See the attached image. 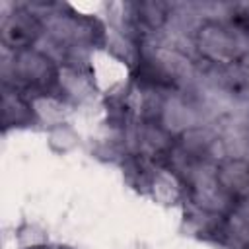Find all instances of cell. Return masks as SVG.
<instances>
[{
  "label": "cell",
  "instance_id": "6da1fadb",
  "mask_svg": "<svg viewBox=\"0 0 249 249\" xmlns=\"http://www.w3.org/2000/svg\"><path fill=\"white\" fill-rule=\"evenodd\" d=\"M12 68H14V78H16L14 88L18 86L21 89H33L39 93H47L45 89L51 88L58 80L56 68L51 64V60L43 53H37L33 49L16 53Z\"/></svg>",
  "mask_w": 249,
  "mask_h": 249
},
{
  "label": "cell",
  "instance_id": "7a4b0ae2",
  "mask_svg": "<svg viewBox=\"0 0 249 249\" xmlns=\"http://www.w3.org/2000/svg\"><path fill=\"white\" fill-rule=\"evenodd\" d=\"M195 41L200 54L212 62H231L239 56V39L235 27L218 21H204L198 25Z\"/></svg>",
  "mask_w": 249,
  "mask_h": 249
},
{
  "label": "cell",
  "instance_id": "3957f363",
  "mask_svg": "<svg viewBox=\"0 0 249 249\" xmlns=\"http://www.w3.org/2000/svg\"><path fill=\"white\" fill-rule=\"evenodd\" d=\"M39 33H41V21L37 14L25 8H18L12 14L4 16L2 19V43L8 49H14L16 53L31 49Z\"/></svg>",
  "mask_w": 249,
  "mask_h": 249
},
{
  "label": "cell",
  "instance_id": "277c9868",
  "mask_svg": "<svg viewBox=\"0 0 249 249\" xmlns=\"http://www.w3.org/2000/svg\"><path fill=\"white\" fill-rule=\"evenodd\" d=\"M216 185L228 196H241L249 193V163L243 160H228L216 171Z\"/></svg>",
  "mask_w": 249,
  "mask_h": 249
},
{
  "label": "cell",
  "instance_id": "5b68a950",
  "mask_svg": "<svg viewBox=\"0 0 249 249\" xmlns=\"http://www.w3.org/2000/svg\"><path fill=\"white\" fill-rule=\"evenodd\" d=\"M132 8H134L132 16L136 18V23L150 31L160 29L169 16L167 6L160 2H142V4H134Z\"/></svg>",
  "mask_w": 249,
  "mask_h": 249
}]
</instances>
